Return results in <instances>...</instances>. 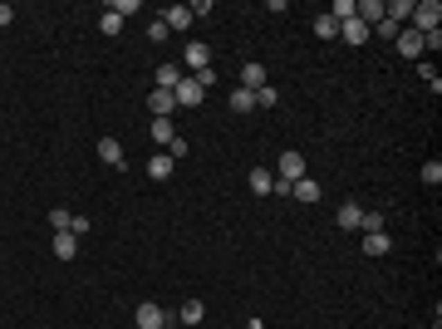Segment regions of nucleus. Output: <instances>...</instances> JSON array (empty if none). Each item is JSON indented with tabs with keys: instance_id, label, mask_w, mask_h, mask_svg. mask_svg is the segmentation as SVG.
Listing matches in <instances>:
<instances>
[{
	"instance_id": "nucleus-1",
	"label": "nucleus",
	"mask_w": 442,
	"mask_h": 329,
	"mask_svg": "<svg viewBox=\"0 0 442 329\" xmlns=\"http://www.w3.org/2000/svg\"><path fill=\"white\" fill-rule=\"evenodd\" d=\"M437 25H442V6H437V0H413V30L432 35Z\"/></svg>"
},
{
	"instance_id": "nucleus-2",
	"label": "nucleus",
	"mask_w": 442,
	"mask_h": 329,
	"mask_svg": "<svg viewBox=\"0 0 442 329\" xmlns=\"http://www.w3.org/2000/svg\"><path fill=\"white\" fill-rule=\"evenodd\" d=\"M300 177H310V168H305V152H281V172H275V182L295 187Z\"/></svg>"
},
{
	"instance_id": "nucleus-3",
	"label": "nucleus",
	"mask_w": 442,
	"mask_h": 329,
	"mask_svg": "<svg viewBox=\"0 0 442 329\" xmlns=\"http://www.w3.org/2000/svg\"><path fill=\"white\" fill-rule=\"evenodd\" d=\"M173 98H177V108H202V98H206V89L192 79V74H182V84L173 89Z\"/></svg>"
},
{
	"instance_id": "nucleus-4",
	"label": "nucleus",
	"mask_w": 442,
	"mask_h": 329,
	"mask_svg": "<svg viewBox=\"0 0 442 329\" xmlns=\"http://www.w3.org/2000/svg\"><path fill=\"white\" fill-rule=\"evenodd\" d=\"M133 319H138V329H162V324H168V314H162V305H152V300H143V305L133 310Z\"/></svg>"
},
{
	"instance_id": "nucleus-5",
	"label": "nucleus",
	"mask_w": 442,
	"mask_h": 329,
	"mask_svg": "<svg viewBox=\"0 0 442 329\" xmlns=\"http://www.w3.org/2000/svg\"><path fill=\"white\" fill-rule=\"evenodd\" d=\"M148 108H152V118H173V114H177V98H173L168 89H152V94H148Z\"/></svg>"
},
{
	"instance_id": "nucleus-6",
	"label": "nucleus",
	"mask_w": 442,
	"mask_h": 329,
	"mask_svg": "<svg viewBox=\"0 0 442 329\" xmlns=\"http://www.w3.org/2000/svg\"><path fill=\"white\" fill-rule=\"evenodd\" d=\"M182 60H187V69H192V74H202V69L211 64V49H206L202 39H192V44L182 49Z\"/></svg>"
},
{
	"instance_id": "nucleus-7",
	"label": "nucleus",
	"mask_w": 442,
	"mask_h": 329,
	"mask_svg": "<svg viewBox=\"0 0 442 329\" xmlns=\"http://www.w3.org/2000/svg\"><path fill=\"white\" fill-rule=\"evenodd\" d=\"M54 256H60V260H74L79 256V236L74 231H54V246H49Z\"/></svg>"
},
{
	"instance_id": "nucleus-8",
	"label": "nucleus",
	"mask_w": 442,
	"mask_h": 329,
	"mask_svg": "<svg viewBox=\"0 0 442 329\" xmlns=\"http://www.w3.org/2000/svg\"><path fill=\"white\" fill-rule=\"evenodd\" d=\"M335 222H339V231H359V222H364V206H354V202H344V206L335 211Z\"/></svg>"
},
{
	"instance_id": "nucleus-9",
	"label": "nucleus",
	"mask_w": 442,
	"mask_h": 329,
	"mask_svg": "<svg viewBox=\"0 0 442 329\" xmlns=\"http://www.w3.org/2000/svg\"><path fill=\"white\" fill-rule=\"evenodd\" d=\"M173 168H177V162H173L168 152H152V162H148V177H152V182H168V177H173Z\"/></svg>"
},
{
	"instance_id": "nucleus-10",
	"label": "nucleus",
	"mask_w": 442,
	"mask_h": 329,
	"mask_svg": "<svg viewBox=\"0 0 442 329\" xmlns=\"http://www.w3.org/2000/svg\"><path fill=\"white\" fill-rule=\"evenodd\" d=\"M98 157L108 162V168H123V143L118 138H98Z\"/></svg>"
},
{
	"instance_id": "nucleus-11",
	"label": "nucleus",
	"mask_w": 442,
	"mask_h": 329,
	"mask_svg": "<svg viewBox=\"0 0 442 329\" xmlns=\"http://www.w3.org/2000/svg\"><path fill=\"white\" fill-rule=\"evenodd\" d=\"M394 44H398V54H408V60H418V54H423V35H418V30H398Z\"/></svg>"
},
{
	"instance_id": "nucleus-12",
	"label": "nucleus",
	"mask_w": 442,
	"mask_h": 329,
	"mask_svg": "<svg viewBox=\"0 0 442 329\" xmlns=\"http://www.w3.org/2000/svg\"><path fill=\"white\" fill-rule=\"evenodd\" d=\"M265 84H270V79H265V64H256V60H251V64L241 69V89H251V94H256V89H265Z\"/></svg>"
},
{
	"instance_id": "nucleus-13",
	"label": "nucleus",
	"mask_w": 442,
	"mask_h": 329,
	"mask_svg": "<svg viewBox=\"0 0 442 329\" xmlns=\"http://www.w3.org/2000/svg\"><path fill=\"white\" fill-rule=\"evenodd\" d=\"M251 192H256V197H270V192H275V172H270V168H251Z\"/></svg>"
},
{
	"instance_id": "nucleus-14",
	"label": "nucleus",
	"mask_w": 442,
	"mask_h": 329,
	"mask_svg": "<svg viewBox=\"0 0 442 329\" xmlns=\"http://www.w3.org/2000/svg\"><path fill=\"white\" fill-rule=\"evenodd\" d=\"M177 84H182V64H157V89H168V94H173Z\"/></svg>"
},
{
	"instance_id": "nucleus-15",
	"label": "nucleus",
	"mask_w": 442,
	"mask_h": 329,
	"mask_svg": "<svg viewBox=\"0 0 442 329\" xmlns=\"http://www.w3.org/2000/svg\"><path fill=\"white\" fill-rule=\"evenodd\" d=\"M364 256H389V231H364Z\"/></svg>"
},
{
	"instance_id": "nucleus-16",
	"label": "nucleus",
	"mask_w": 442,
	"mask_h": 329,
	"mask_svg": "<svg viewBox=\"0 0 442 329\" xmlns=\"http://www.w3.org/2000/svg\"><path fill=\"white\" fill-rule=\"evenodd\" d=\"M354 15H359V20L373 30V25L383 20V0H364V6H354Z\"/></svg>"
},
{
	"instance_id": "nucleus-17",
	"label": "nucleus",
	"mask_w": 442,
	"mask_h": 329,
	"mask_svg": "<svg viewBox=\"0 0 442 329\" xmlns=\"http://www.w3.org/2000/svg\"><path fill=\"white\" fill-rule=\"evenodd\" d=\"M162 25H168V30H187V25H192V10H187V6L162 10Z\"/></svg>"
},
{
	"instance_id": "nucleus-18",
	"label": "nucleus",
	"mask_w": 442,
	"mask_h": 329,
	"mask_svg": "<svg viewBox=\"0 0 442 329\" xmlns=\"http://www.w3.org/2000/svg\"><path fill=\"white\" fill-rule=\"evenodd\" d=\"M339 35H344L349 44H364V39H369V25H364V20L354 15V20H344V25H339Z\"/></svg>"
},
{
	"instance_id": "nucleus-19",
	"label": "nucleus",
	"mask_w": 442,
	"mask_h": 329,
	"mask_svg": "<svg viewBox=\"0 0 442 329\" xmlns=\"http://www.w3.org/2000/svg\"><path fill=\"white\" fill-rule=\"evenodd\" d=\"M290 197H295V202H319V182H315V177H300V182L290 187Z\"/></svg>"
},
{
	"instance_id": "nucleus-20",
	"label": "nucleus",
	"mask_w": 442,
	"mask_h": 329,
	"mask_svg": "<svg viewBox=\"0 0 442 329\" xmlns=\"http://www.w3.org/2000/svg\"><path fill=\"white\" fill-rule=\"evenodd\" d=\"M177 319H182V324H202V319H206V305H202V300H182Z\"/></svg>"
},
{
	"instance_id": "nucleus-21",
	"label": "nucleus",
	"mask_w": 442,
	"mask_h": 329,
	"mask_svg": "<svg viewBox=\"0 0 442 329\" xmlns=\"http://www.w3.org/2000/svg\"><path fill=\"white\" fill-rule=\"evenodd\" d=\"M173 138H177V128H173V118H152V143H157V148H168Z\"/></svg>"
},
{
	"instance_id": "nucleus-22",
	"label": "nucleus",
	"mask_w": 442,
	"mask_h": 329,
	"mask_svg": "<svg viewBox=\"0 0 442 329\" xmlns=\"http://www.w3.org/2000/svg\"><path fill=\"white\" fill-rule=\"evenodd\" d=\"M231 114H236V118H241V114H256V94H251V89H236V94H231Z\"/></svg>"
},
{
	"instance_id": "nucleus-23",
	"label": "nucleus",
	"mask_w": 442,
	"mask_h": 329,
	"mask_svg": "<svg viewBox=\"0 0 442 329\" xmlns=\"http://www.w3.org/2000/svg\"><path fill=\"white\" fill-rule=\"evenodd\" d=\"M383 15H389L394 25H403V20L413 15V0H394V6H383Z\"/></svg>"
},
{
	"instance_id": "nucleus-24",
	"label": "nucleus",
	"mask_w": 442,
	"mask_h": 329,
	"mask_svg": "<svg viewBox=\"0 0 442 329\" xmlns=\"http://www.w3.org/2000/svg\"><path fill=\"white\" fill-rule=\"evenodd\" d=\"M315 35H319V39H335V35H339V20H335V15H315Z\"/></svg>"
},
{
	"instance_id": "nucleus-25",
	"label": "nucleus",
	"mask_w": 442,
	"mask_h": 329,
	"mask_svg": "<svg viewBox=\"0 0 442 329\" xmlns=\"http://www.w3.org/2000/svg\"><path fill=\"white\" fill-rule=\"evenodd\" d=\"M359 231H389V216H383V211H364Z\"/></svg>"
},
{
	"instance_id": "nucleus-26",
	"label": "nucleus",
	"mask_w": 442,
	"mask_h": 329,
	"mask_svg": "<svg viewBox=\"0 0 442 329\" xmlns=\"http://www.w3.org/2000/svg\"><path fill=\"white\" fill-rule=\"evenodd\" d=\"M98 30H103V35H123V15L103 10V15H98Z\"/></svg>"
},
{
	"instance_id": "nucleus-27",
	"label": "nucleus",
	"mask_w": 442,
	"mask_h": 329,
	"mask_svg": "<svg viewBox=\"0 0 442 329\" xmlns=\"http://www.w3.org/2000/svg\"><path fill=\"white\" fill-rule=\"evenodd\" d=\"M69 222H74V211H64V206L49 211V226H54V231H69Z\"/></svg>"
},
{
	"instance_id": "nucleus-28",
	"label": "nucleus",
	"mask_w": 442,
	"mask_h": 329,
	"mask_svg": "<svg viewBox=\"0 0 442 329\" xmlns=\"http://www.w3.org/2000/svg\"><path fill=\"white\" fill-rule=\"evenodd\" d=\"M275 103H281V94H275V84L256 89V108H275Z\"/></svg>"
},
{
	"instance_id": "nucleus-29",
	"label": "nucleus",
	"mask_w": 442,
	"mask_h": 329,
	"mask_svg": "<svg viewBox=\"0 0 442 329\" xmlns=\"http://www.w3.org/2000/svg\"><path fill=\"white\" fill-rule=\"evenodd\" d=\"M329 15H335L339 25H344V20H354V0H335V6H329Z\"/></svg>"
},
{
	"instance_id": "nucleus-30",
	"label": "nucleus",
	"mask_w": 442,
	"mask_h": 329,
	"mask_svg": "<svg viewBox=\"0 0 442 329\" xmlns=\"http://www.w3.org/2000/svg\"><path fill=\"white\" fill-rule=\"evenodd\" d=\"M398 30H403V25H394L389 15H383V20H378V25H373L369 35H383V39H398Z\"/></svg>"
},
{
	"instance_id": "nucleus-31",
	"label": "nucleus",
	"mask_w": 442,
	"mask_h": 329,
	"mask_svg": "<svg viewBox=\"0 0 442 329\" xmlns=\"http://www.w3.org/2000/svg\"><path fill=\"white\" fill-rule=\"evenodd\" d=\"M423 182H427V187H437V182H442V162H437V157H432V162H423Z\"/></svg>"
},
{
	"instance_id": "nucleus-32",
	"label": "nucleus",
	"mask_w": 442,
	"mask_h": 329,
	"mask_svg": "<svg viewBox=\"0 0 442 329\" xmlns=\"http://www.w3.org/2000/svg\"><path fill=\"white\" fill-rule=\"evenodd\" d=\"M108 10H114V15H123V20H128V15H138V0H114V6H108Z\"/></svg>"
},
{
	"instance_id": "nucleus-33",
	"label": "nucleus",
	"mask_w": 442,
	"mask_h": 329,
	"mask_svg": "<svg viewBox=\"0 0 442 329\" xmlns=\"http://www.w3.org/2000/svg\"><path fill=\"white\" fill-rule=\"evenodd\" d=\"M168 35H173V30L162 25V20H152V25H148V39H152V44H162V39H168Z\"/></svg>"
},
{
	"instance_id": "nucleus-34",
	"label": "nucleus",
	"mask_w": 442,
	"mask_h": 329,
	"mask_svg": "<svg viewBox=\"0 0 442 329\" xmlns=\"http://www.w3.org/2000/svg\"><path fill=\"white\" fill-rule=\"evenodd\" d=\"M418 74H423V79H427V84H432V94H437V89H442V79H437V69H432V64H418Z\"/></svg>"
},
{
	"instance_id": "nucleus-35",
	"label": "nucleus",
	"mask_w": 442,
	"mask_h": 329,
	"mask_svg": "<svg viewBox=\"0 0 442 329\" xmlns=\"http://www.w3.org/2000/svg\"><path fill=\"white\" fill-rule=\"evenodd\" d=\"M10 20H15V10H10V6H0V30H6Z\"/></svg>"
},
{
	"instance_id": "nucleus-36",
	"label": "nucleus",
	"mask_w": 442,
	"mask_h": 329,
	"mask_svg": "<svg viewBox=\"0 0 442 329\" xmlns=\"http://www.w3.org/2000/svg\"><path fill=\"white\" fill-rule=\"evenodd\" d=\"M162 329H173V324H162Z\"/></svg>"
}]
</instances>
